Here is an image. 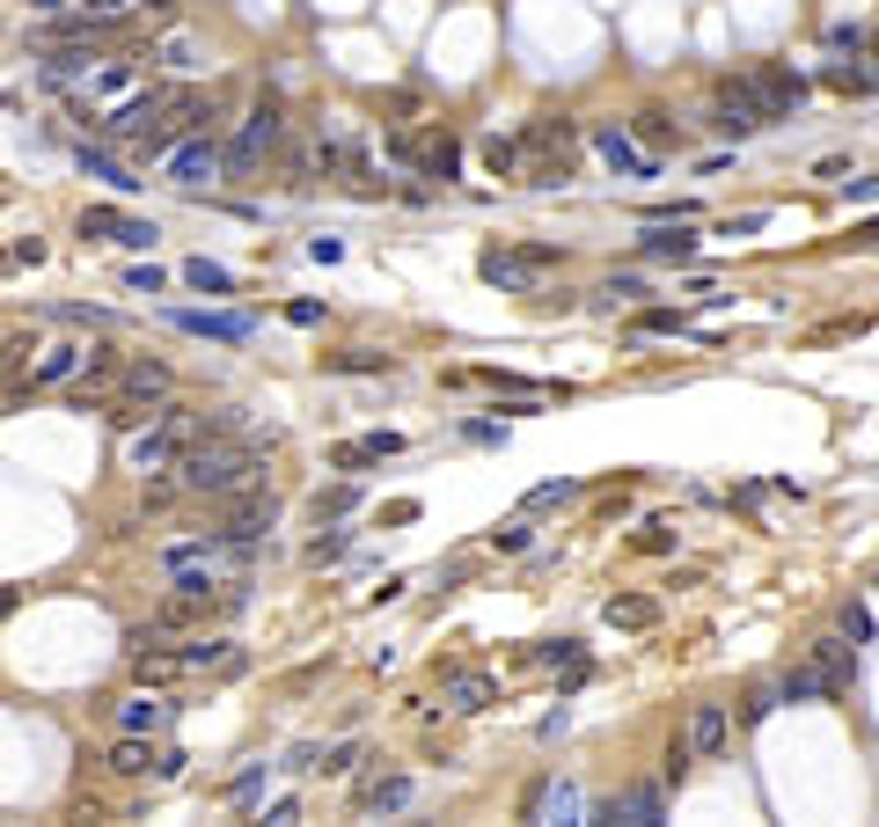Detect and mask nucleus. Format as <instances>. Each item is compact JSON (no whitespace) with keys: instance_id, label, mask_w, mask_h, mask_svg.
Instances as JSON below:
<instances>
[{"instance_id":"nucleus-1","label":"nucleus","mask_w":879,"mask_h":827,"mask_svg":"<svg viewBox=\"0 0 879 827\" xmlns=\"http://www.w3.org/2000/svg\"><path fill=\"white\" fill-rule=\"evenodd\" d=\"M176 484L184 498H235V491L265 484V447L243 433H198L176 454Z\"/></svg>"},{"instance_id":"nucleus-2","label":"nucleus","mask_w":879,"mask_h":827,"mask_svg":"<svg viewBox=\"0 0 879 827\" xmlns=\"http://www.w3.org/2000/svg\"><path fill=\"white\" fill-rule=\"evenodd\" d=\"M191 439H198L191 403H154V417L132 425V439H125V462L140 469V476H154V469H176V454H184Z\"/></svg>"},{"instance_id":"nucleus-3","label":"nucleus","mask_w":879,"mask_h":827,"mask_svg":"<svg viewBox=\"0 0 879 827\" xmlns=\"http://www.w3.org/2000/svg\"><path fill=\"white\" fill-rule=\"evenodd\" d=\"M279 140H286V103L257 96L243 132H235V146H227V184H249V176L265 169V154H279Z\"/></svg>"},{"instance_id":"nucleus-4","label":"nucleus","mask_w":879,"mask_h":827,"mask_svg":"<svg viewBox=\"0 0 879 827\" xmlns=\"http://www.w3.org/2000/svg\"><path fill=\"white\" fill-rule=\"evenodd\" d=\"M477 271H484V286L499 293H536L550 271H558V249L550 243H491L484 257H477Z\"/></svg>"},{"instance_id":"nucleus-5","label":"nucleus","mask_w":879,"mask_h":827,"mask_svg":"<svg viewBox=\"0 0 879 827\" xmlns=\"http://www.w3.org/2000/svg\"><path fill=\"white\" fill-rule=\"evenodd\" d=\"M162 169H169V184L176 191H213L220 176H227V146L213 140V132H191V140H176L169 154H162Z\"/></svg>"},{"instance_id":"nucleus-6","label":"nucleus","mask_w":879,"mask_h":827,"mask_svg":"<svg viewBox=\"0 0 879 827\" xmlns=\"http://www.w3.org/2000/svg\"><path fill=\"white\" fill-rule=\"evenodd\" d=\"M132 88H146V67H140V59H96V73H89L73 96H81V118H96V110L125 103Z\"/></svg>"},{"instance_id":"nucleus-7","label":"nucleus","mask_w":879,"mask_h":827,"mask_svg":"<svg viewBox=\"0 0 879 827\" xmlns=\"http://www.w3.org/2000/svg\"><path fill=\"white\" fill-rule=\"evenodd\" d=\"M96 352H103V344H89V338H59V344H45V359L30 366L23 381H30L37 395H51V389H67V381H81Z\"/></svg>"},{"instance_id":"nucleus-8","label":"nucleus","mask_w":879,"mask_h":827,"mask_svg":"<svg viewBox=\"0 0 879 827\" xmlns=\"http://www.w3.org/2000/svg\"><path fill=\"white\" fill-rule=\"evenodd\" d=\"M206 609H213L206 593H184V586H169V593L154 601V615L132 630V645H140V637H191V630H206Z\"/></svg>"},{"instance_id":"nucleus-9","label":"nucleus","mask_w":879,"mask_h":827,"mask_svg":"<svg viewBox=\"0 0 879 827\" xmlns=\"http://www.w3.org/2000/svg\"><path fill=\"white\" fill-rule=\"evenodd\" d=\"M103 45H45V59H37V88L45 96H73L89 73H96Z\"/></svg>"},{"instance_id":"nucleus-10","label":"nucleus","mask_w":879,"mask_h":827,"mask_svg":"<svg viewBox=\"0 0 879 827\" xmlns=\"http://www.w3.org/2000/svg\"><path fill=\"white\" fill-rule=\"evenodd\" d=\"M110 395H125V403H140V411H154V403H169L176 395V374L162 359H118V381H110Z\"/></svg>"},{"instance_id":"nucleus-11","label":"nucleus","mask_w":879,"mask_h":827,"mask_svg":"<svg viewBox=\"0 0 879 827\" xmlns=\"http://www.w3.org/2000/svg\"><path fill=\"white\" fill-rule=\"evenodd\" d=\"M271 520H279V498H271V491H235V498H227V520H220V535L227 542H249V550H257V542L271 535Z\"/></svg>"},{"instance_id":"nucleus-12","label":"nucleus","mask_w":879,"mask_h":827,"mask_svg":"<svg viewBox=\"0 0 879 827\" xmlns=\"http://www.w3.org/2000/svg\"><path fill=\"white\" fill-rule=\"evenodd\" d=\"M81 235L89 243H118V249H154V220H140V213H118V205H89L81 213Z\"/></svg>"},{"instance_id":"nucleus-13","label":"nucleus","mask_w":879,"mask_h":827,"mask_svg":"<svg viewBox=\"0 0 879 827\" xmlns=\"http://www.w3.org/2000/svg\"><path fill=\"white\" fill-rule=\"evenodd\" d=\"M711 125H718L726 140H748V132H762V125H770V110H762V96H755V81H748V73L718 88V118H711Z\"/></svg>"},{"instance_id":"nucleus-14","label":"nucleus","mask_w":879,"mask_h":827,"mask_svg":"<svg viewBox=\"0 0 879 827\" xmlns=\"http://www.w3.org/2000/svg\"><path fill=\"white\" fill-rule=\"evenodd\" d=\"M586 820H609V827H659V820H667V783H637V791H623V799L594 805Z\"/></svg>"},{"instance_id":"nucleus-15","label":"nucleus","mask_w":879,"mask_h":827,"mask_svg":"<svg viewBox=\"0 0 879 827\" xmlns=\"http://www.w3.org/2000/svg\"><path fill=\"white\" fill-rule=\"evenodd\" d=\"M440 696H447V710H455V718H477V710L499 704V682H491V674H477V666H447V674H440Z\"/></svg>"},{"instance_id":"nucleus-16","label":"nucleus","mask_w":879,"mask_h":827,"mask_svg":"<svg viewBox=\"0 0 879 827\" xmlns=\"http://www.w3.org/2000/svg\"><path fill=\"white\" fill-rule=\"evenodd\" d=\"M682 740H689V755H696V761H718V755H726V740H733V710L726 704H689V732H682Z\"/></svg>"},{"instance_id":"nucleus-17","label":"nucleus","mask_w":879,"mask_h":827,"mask_svg":"<svg viewBox=\"0 0 879 827\" xmlns=\"http://www.w3.org/2000/svg\"><path fill=\"white\" fill-rule=\"evenodd\" d=\"M176 725V696L169 688H140L132 704H118V732H146V740H162Z\"/></svg>"},{"instance_id":"nucleus-18","label":"nucleus","mask_w":879,"mask_h":827,"mask_svg":"<svg viewBox=\"0 0 879 827\" xmlns=\"http://www.w3.org/2000/svg\"><path fill=\"white\" fill-rule=\"evenodd\" d=\"M396 454H403V433H360V439H338V447H330V469L360 476V469L396 462Z\"/></svg>"},{"instance_id":"nucleus-19","label":"nucleus","mask_w":879,"mask_h":827,"mask_svg":"<svg viewBox=\"0 0 879 827\" xmlns=\"http://www.w3.org/2000/svg\"><path fill=\"white\" fill-rule=\"evenodd\" d=\"M176 659H184V682L191 674H243L249 666L243 645H227V637H191V645H176Z\"/></svg>"},{"instance_id":"nucleus-20","label":"nucleus","mask_w":879,"mask_h":827,"mask_svg":"<svg viewBox=\"0 0 879 827\" xmlns=\"http://www.w3.org/2000/svg\"><path fill=\"white\" fill-rule=\"evenodd\" d=\"M806 666L821 674V688L829 696H843L851 688V674H857V652H851V637L835 630V637H813V652H806Z\"/></svg>"},{"instance_id":"nucleus-21","label":"nucleus","mask_w":879,"mask_h":827,"mask_svg":"<svg viewBox=\"0 0 879 827\" xmlns=\"http://www.w3.org/2000/svg\"><path fill=\"white\" fill-rule=\"evenodd\" d=\"M132 682H140V688H176V682H184V659H176V645H162V637H140V645H132Z\"/></svg>"},{"instance_id":"nucleus-22","label":"nucleus","mask_w":879,"mask_h":827,"mask_svg":"<svg viewBox=\"0 0 879 827\" xmlns=\"http://www.w3.org/2000/svg\"><path fill=\"white\" fill-rule=\"evenodd\" d=\"M176 330H191V338H220V344H243L257 338V316H220V308H176Z\"/></svg>"},{"instance_id":"nucleus-23","label":"nucleus","mask_w":879,"mask_h":827,"mask_svg":"<svg viewBox=\"0 0 879 827\" xmlns=\"http://www.w3.org/2000/svg\"><path fill=\"white\" fill-rule=\"evenodd\" d=\"M637 249H645L653 264H689V257H696V235H689V220H645Z\"/></svg>"},{"instance_id":"nucleus-24","label":"nucleus","mask_w":879,"mask_h":827,"mask_svg":"<svg viewBox=\"0 0 879 827\" xmlns=\"http://www.w3.org/2000/svg\"><path fill=\"white\" fill-rule=\"evenodd\" d=\"M594 154H601L616 176H653V154H645L623 125H594Z\"/></svg>"},{"instance_id":"nucleus-25","label":"nucleus","mask_w":879,"mask_h":827,"mask_svg":"<svg viewBox=\"0 0 879 827\" xmlns=\"http://www.w3.org/2000/svg\"><path fill=\"white\" fill-rule=\"evenodd\" d=\"M748 81H755V96H762V110H770V125L792 118V110L806 103V81H799V73H784V67H755Z\"/></svg>"},{"instance_id":"nucleus-26","label":"nucleus","mask_w":879,"mask_h":827,"mask_svg":"<svg viewBox=\"0 0 879 827\" xmlns=\"http://www.w3.org/2000/svg\"><path fill=\"white\" fill-rule=\"evenodd\" d=\"M81 169L89 176H103V184H110V191H140V176H125V162H118V146L110 140H96V132H81Z\"/></svg>"},{"instance_id":"nucleus-27","label":"nucleus","mask_w":879,"mask_h":827,"mask_svg":"<svg viewBox=\"0 0 879 827\" xmlns=\"http://www.w3.org/2000/svg\"><path fill=\"white\" fill-rule=\"evenodd\" d=\"M411 162H418V176H433V184H447V176L462 169V140H455V132H425V140L411 146Z\"/></svg>"},{"instance_id":"nucleus-28","label":"nucleus","mask_w":879,"mask_h":827,"mask_svg":"<svg viewBox=\"0 0 879 827\" xmlns=\"http://www.w3.org/2000/svg\"><path fill=\"white\" fill-rule=\"evenodd\" d=\"M411 799H418V783L403 777V769H389V777H366V783H360V813H403Z\"/></svg>"},{"instance_id":"nucleus-29","label":"nucleus","mask_w":879,"mask_h":827,"mask_svg":"<svg viewBox=\"0 0 879 827\" xmlns=\"http://www.w3.org/2000/svg\"><path fill=\"white\" fill-rule=\"evenodd\" d=\"M323 374H396V352H382V344H344V352H323Z\"/></svg>"},{"instance_id":"nucleus-30","label":"nucleus","mask_w":879,"mask_h":827,"mask_svg":"<svg viewBox=\"0 0 879 827\" xmlns=\"http://www.w3.org/2000/svg\"><path fill=\"white\" fill-rule=\"evenodd\" d=\"M609 630H659V601L653 593H609Z\"/></svg>"},{"instance_id":"nucleus-31","label":"nucleus","mask_w":879,"mask_h":827,"mask_svg":"<svg viewBox=\"0 0 879 827\" xmlns=\"http://www.w3.org/2000/svg\"><path fill=\"white\" fill-rule=\"evenodd\" d=\"M536 659L550 666V674H564V688H579L594 666H586V652H579V637H550V645H536Z\"/></svg>"},{"instance_id":"nucleus-32","label":"nucleus","mask_w":879,"mask_h":827,"mask_svg":"<svg viewBox=\"0 0 879 827\" xmlns=\"http://www.w3.org/2000/svg\"><path fill=\"white\" fill-rule=\"evenodd\" d=\"M631 140L645 146V154H667V146H682V125L667 118V110H637V118H631Z\"/></svg>"},{"instance_id":"nucleus-33","label":"nucleus","mask_w":879,"mask_h":827,"mask_svg":"<svg viewBox=\"0 0 879 827\" xmlns=\"http://www.w3.org/2000/svg\"><path fill=\"white\" fill-rule=\"evenodd\" d=\"M184 286H198L206 300H220V293H235V271L213 264V257H191V264H184Z\"/></svg>"},{"instance_id":"nucleus-34","label":"nucleus","mask_w":879,"mask_h":827,"mask_svg":"<svg viewBox=\"0 0 879 827\" xmlns=\"http://www.w3.org/2000/svg\"><path fill=\"white\" fill-rule=\"evenodd\" d=\"M360 512V484L344 476V484H330V491H316V528H330V520H352Z\"/></svg>"},{"instance_id":"nucleus-35","label":"nucleus","mask_w":879,"mask_h":827,"mask_svg":"<svg viewBox=\"0 0 879 827\" xmlns=\"http://www.w3.org/2000/svg\"><path fill=\"white\" fill-rule=\"evenodd\" d=\"M645 279H637V271H616V279H601V286H594V308H631V300H645Z\"/></svg>"},{"instance_id":"nucleus-36","label":"nucleus","mask_w":879,"mask_h":827,"mask_svg":"<svg viewBox=\"0 0 879 827\" xmlns=\"http://www.w3.org/2000/svg\"><path fill=\"white\" fill-rule=\"evenodd\" d=\"M477 154H484V169H491V176H520V140H513V132H491Z\"/></svg>"},{"instance_id":"nucleus-37","label":"nucleus","mask_w":879,"mask_h":827,"mask_svg":"<svg viewBox=\"0 0 879 827\" xmlns=\"http://www.w3.org/2000/svg\"><path fill=\"white\" fill-rule=\"evenodd\" d=\"M777 696H784V704H821L829 688H821V674H813V666H792V674H777Z\"/></svg>"},{"instance_id":"nucleus-38","label":"nucleus","mask_w":879,"mask_h":827,"mask_svg":"<svg viewBox=\"0 0 879 827\" xmlns=\"http://www.w3.org/2000/svg\"><path fill=\"white\" fill-rule=\"evenodd\" d=\"M829 88H843V96H872V88H879V67H851V59H835V67H829Z\"/></svg>"},{"instance_id":"nucleus-39","label":"nucleus","mask_w":879,"mask_h":827,"mask_svg":"<svg viewBox=\"0 0 879 827\" xmlns=\"http://www.w3.org/2000/svg\"><path fill=\"white\" fill-rule=\"evenodd\" d=\"M154 59H162L169 73H198V67H206V51H198V37H162V51H154Z\"/></svg>"},{"instance_id":"nucleus-40","label":"nucleus","mask_w":879,"mask_h":827,"mask_svg":"<svg viewBox=\"0 0 879 827\" xmlns=\"http://www.w3.org/2000/svg\"><path fill=\"white\" fill-rule=\"evenodd\" d=\"M352 761H366V747H360V740H338V747H316V769H323V777H344Z\"/></svg>"},{"instance_id":"nucleus-41","label":"nucleus","mask_w":879,"mask_h":827,"mask_svg":"<svg viewBox=\"0 0 879 827\" xmlns=\"http://www.w3.org/2000/svg\"><path fill=\"white\" fill-rule=\"evenodd\" d=\"M344 550H352V535H344L338 520H330V535H316V542H308V564H316V571H323V564H338Z\"/></svg>"},{"instance_id":"nucleus-42","label":"nucleus","mask_w":879,"mask_h":827,"mask_svg":"<svg viewBox=\"0 0 879 827\" xmlns=\"http://www.w3.org/2000/svg\"><path fill=\"white\" fill-rule=\"evenodd\" d=\"M835 630L851 637V645H865V637H872V609H857V601H843V615H835Z\"/></svg>"},{"instance_id":"nucleus-43","label":"nucleus","mask_w":879,"mask_h":827,"mask_svg":"<svg viewBox=\"0 0 879 827\" xmlns=\"http://www.w3.org/2000/svg\"><path fill=\"white\" fill-rule=\"evenodd\" d=\"M777 704H784V696H777V682H755V688H748V704H740V718L755 725V718H770Z\"/></svg>"},{"instance_id":"nucleus-44","label":"nucleus","mask_w":879,"mask_h":827,"mask_svg":"<svg viewBox=\"0 0 879 827\" xmlns=\"http://www.w3.org/2000/svg\"><path fill=\"white\" fill-rule=\"evenodd\" d=\"M528 535H536L528 520H506V528H491V550H499V557H513V550H528Z\"/></svg>"},{"instance_id":"nucleus-45","label":"nucleus","mask_w":879,"mask_h":827,"mask_svg":"<svg viewBox=\"0 0 879 827\" xmlns=\"http://www.w3.org/2000/svg\"><path fill=\"white\" fill-rule=\"evenodd\" d=\"M265 777H271V761H257V769H243V777L227 783V799H235V805H249L257 791H265Z\"/></svg>"},{"instance_id":"nucleus-46","label":"nucleus","mask_w":879,"mask_h":827,"mask_svg":"<svg viewBox=\"0 0 879 827\" xmlns=\"http://www.w3.org/2000/svg\"><path fill=\"white\" fill-rule=\"evenodd\" d=\"M51 322H81V330H110L103 308H51Z\"/></svg>"},{"instance_id":"nucleus-47","label":"nucleus","mask_w":879,"mask_h":827,"mask_svg":"<svg viewBox=\"0 0 879 827\" xmlns=\"http://www.w3.org/2000/svg\"><path fill=\"white\" fill-rule=\"evenodd\" d=\"M718 235H726V243H740V235H762V213H733V220H718Z\"/></svg>"},{"instance_id":"nucleus-48","label":"nucleus","mask_w":879,"mask_h":827,"mask_svg":"<svg viewBox=\"0 0 879 827\" xmlns=\"http://www.w3.org/2000/svg\"><path fill=\"white\" fill-rule=\"evenodd\" d=\"M637 550H645V557H659V550H675V528H667V520H653V528L637 535Z\"/></svg>"},{"instance_id":"nucleus-49","label":"nucleus","mask_w":879,"mask_h":827,"mask_svg":"<svg viewBox=\"0 0 879 827\" xmlns=\"http://www.w3.org/2000/svg\"><path fill=\"white\" fill-rule=\"evenodd\" d=\"M125 286H132V293H162V286H169V279H162V271H154V264H132V271H125Z\"/></svg>"},{"instance_id":"nucleus-50","label":"nucleus","mask_w":879,"mask_h":827,"mask_svg":"<svg viewBox=\"0 0 879 827\" xmlns=\"http://www.w3.org/2000/svg\"><path fill=\"white\" fill-rule=\"evenodd\" d=\"M564 498H572V484H536V491H528V512H542V506H564Z\"/></svg>"},{"instance_id":"nucleus-51","label":"nucleus","mask_w":879,"mask_h":827,"mask_svg":"<svg viewBox=\"0 0 879 827\" xmlns=\"http://www.w3.org/2000/svg\"><path fill=\"white\" fill-rule=\"evenodd\" d=\"M265 820H271V827H293V820H301V799H293V791H286V799H271Z\"/></svg>"},{"instance_id":"nucleus-52","label":"nucleus","mask_w":879,"mask_h":827,"mask_svg":"<svg viewBox=\"0 0 879 827\" xmlns=\"http://www.w3.org/2000/svg\"><path fill=\"white\" fill-rule=\"evenodd\" d=\"M8 264H45V243H37V235H23V243L8 249Z\"/></svg>"},{"instance_id":"nucleus-53","label":"nucleus","mask_w":879,"mask_h":827,"mask_svg":"<svg viewBox=\"0 0 879 827\" xmlns=\"http://www.w3.org/2000/svg\"><path fill=\"white\" fill-rule=\"evenodd\" d=\"M637 330H645V338H667V330H682V316H667V308H653V316L637 322Z\"/></svg>"},{"instance_id":"nucleus-54","label":"nucleus","mask_w":879,"mask_h":827,"mask_svg":"<svg viewBox=\"0 0 879 827\" xmlns=\"http://www.w3.org/2000/svg\"><path fill=\"white\" fill-rule=\"evenodd\" d=\"M286 322H301V330H316V322H323V300H293V308H286Z\"/></svg>"},{"instance_id":"nucleus-55","label":"nucleus","mask_w":879,"mask_h":827,"mask_svg":"<svg viewBox=\"0 0 879 827\" xmlns=\"http://www.w3.org/2000/svg\"><path fill=\"white\" fill-rule=\"evenodd\" d=\"M73 0H30V15H67Z\"/></svg>"},{"instance_id":"nucleus-56","label":"nucleus","mask_w":879,"mask_h":827,"mask_svg":"<svg viewBox=\"0 0 879 827\" xmlns=\"http://www.w3.org/2000/svg\"><path fill=\"white\" fill-rule=\"evenodd\" d=\"M0 271H8V249H0Z\"/></svg>"}]
</instances>
